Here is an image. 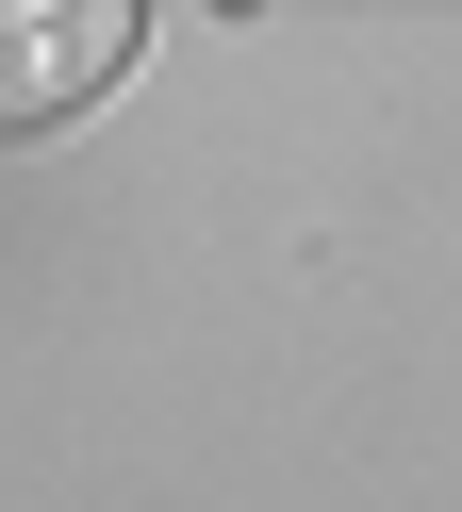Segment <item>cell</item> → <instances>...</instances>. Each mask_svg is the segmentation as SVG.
<instances>
[{"instance_id":"obj_1","label":"cell","mask_w":462,"mask_h":512,"mask_svg":"<svg viewBox=\"0 0 462 512\" xmlns=\"http://www.w3.org/2000/svg\"><path fill=\"white\" fill-rule=\"evenodd\" d=\"M132 67V0H0V133H50Z\"/></svg>"}]
</instances>
